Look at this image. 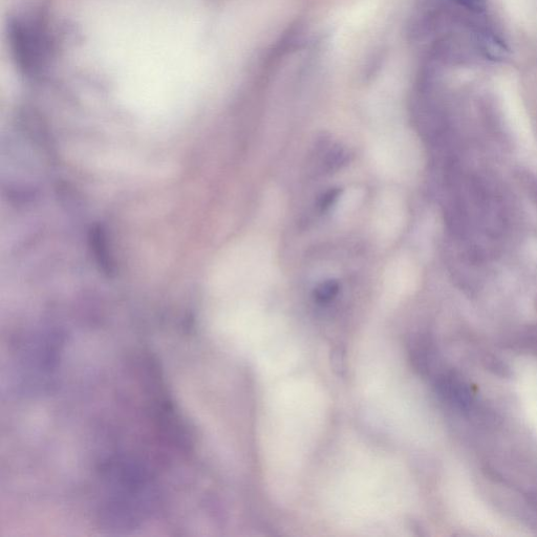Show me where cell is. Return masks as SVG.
I'll use <instances>...</instances> for the list:
<instances>
[{
	"label": "cell",
	"mask_w": 537,
	"mask_h": 537,
	"mask_svg": "<svg viewBox=\"0 0 537 537\" xmlns=\"http://www.w3.org/2000/svg\"><path fill=\"white\" fill-rule=\"evenodd\" d=\"M453 2L472 14L481 15L487 11V0H453Z\"/></svg>",
	"instance_id": "cell-4"
},
{
	"label": "cell",
	"mask_w": 537,
	"mask_h": 537,
	"mask_svg": "<svg viewBox=\"0 0 537 537\" xmlns=\"http://www.w3.org/2000/svg\"><path fill=\"white\" fill-rule=\"evenodd\" d=\"M9 39L20 70L28 75L45 72L54 55L48 21L37 13L19 15L11 21Z\"/></svg>",
	"instance_id": "cell-1"
},
{
	"label": "cell",
	"mask_w": 537,
	"mask_h": 537,
	"mask_svg": "<svg viewBox=\"0 0 537 537\" xmlns=\"http://www.w3.org/2000/svg\"><path fill=\"white\" fill-rule=\"evenodd\" d=\"M478 45L485 56L491 60H504L508 55L504 42L492 33H479Z\"/></svg>",
	"instance_id": "cell-3"
},
{
	"label": "cell",
	"mask_w": 537,
	"mask_h": 537,
	"mask_svg": "<svg viewBox=\"0 0 537 537\" xmlns=\"http://www.w3.org/2000/svg\"><path fill=\"white\" fill-rule=\"evenodd\" d=\"M437 388L442 396L459 407L461 411L468 412L475 403L474 394L469 385L454 375L443 376Z\"/></svg>",
	"instance_id": "cell-2"
}]
</instances>
